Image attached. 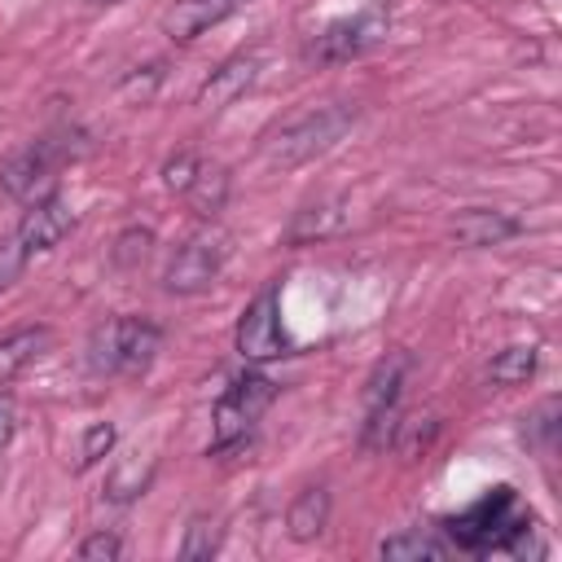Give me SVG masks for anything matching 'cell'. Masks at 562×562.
I'll use <instances>...</instances> for the list:
<instances>
[{
  "instance_id": "5b68a950",
  "label": "cell",
  "mask_w": 562,
  "mask_h": 562,
  "mask_svg": "<svg viewBox=\"0 0 562 562\" xmlns=\"http://www.w3.org/2000/svg\"><path fill=\"white\" fill-rule=\"evenodd\" d=\"M522 522V509H518V496L514 487H492L479 505H470L465 514L448 518V544L452 549H470V553H492V549H505L509 531Z\"/></svg>"
},
{
  "instance_id": "f1b7e54d",
  "label": "cell",
  "mask_w": 562,
  "mask_h": 562,
  "mask_svg": "<svg viewBox=\"0 0 562 562\" xmlns=\"http://www.w3.org/2000/svg\"><path fill=\"white\" fill-rule=\"evenodd\" d=\"M101 4H110V0H101Z\"/></svg>"
},
{
  "instance_id": "9a60e30c",
  "label": "cell",
  "mask_w": 562,
  "mask_h": 562,
  "mask_svg": "<svg viewBox=\"0 0 562 562\" xmlns=\"http://www.w3.org/2000/svg\"><path fill=\"white\" fill-rule=\"evenodd\" d=\"M325 522H329V492H325V487H303V492L290 501V509H285V531H290V540H299V544L316 540V536L325 531Z\"/></svg>"
},
{
  "instance_id": "ac0fdd59",
  "label": "cell",
  "mask_w": 562,
  "mask_h": 562,
  "mask_svg": "<svg viewBox=\"0 0 562 562\" xmlns=\"http://www.w3.org/2000/svg\"><path fill=\"white\" fill-rule=\"evenodd\" d=\"M224 198H228V171L224 167H198V176H193V184L184 189V202H189V211L193 215H202V220H211L215 211H224Z\"/></svg>"
},
{
  "instance_id": "3957f363",
  "label": "cell",
  "mask_w": 562,
  "mask_h": 562,
  "mask_svg": "<svg viewBox=\"0 0 562 562\" xmlns=\"http://www.w3.org/2000/svg\"><path fill=\"white\" fill-rule=\"evenodd\" d=\"M83 149V136L75 127H57V132H44L40 140H31L26 149H18L4 167H0V189L18 202H35L53 189L57 171Z\"/></svg>"
},
{
  "instance_id": "7402d4cb",
  "label": "cell",
  "mask_w": 562,
  "mask_h": 562,
  "mask_svg": "<svg viewBox=\"0 0 562 562\" xmlns=\"http://www.w3.org/2000/svg\"><path fill=\"white\" fill-rule=\"evenodd\" d=\"M149 246H154V233H149V228H127V233L114 241L110 259H114L119 268H136V263L149 255Z\"/></svg>"
},
{
  "instance_id": "7c38bea8",
  "label": "cell",
  "mask_w": 562,
  "mask_h": 562,
  "mask_svg": "<svg viewBox=\"0 0 562 562\" xmlns=\"http://www.w3.org/2000/svg\"><path fill=\"white\" fill-rule=\"evenodd\" d=\"M259 66H263L259 53H237V57H228V61H224L220 70H211V79L198 88V105L220 110V105L237 101V97L259 79Z\"/></svg>"
},
{
  "instance_id": "484cf974",
  "label": "cell",
  "mask_w": 562,
  "mask_h": 562,
  "mask_svg": "<svg viewBox=\"0 0 562 562\" xmlns=\"http://www.w3.org/2000/svg\"><path fill=\"white\" fill-rule=\"evenodd\" d=\"M110 448H114V426H110V422H97V426H88V435H83V448H79V470L97 465V461H101Z\"/></svg>"
},
{
  "instance_id": "52a82bcc",
  "label": "cell",
  "mask_w": 562,
  "mask_h": 562,
  "mask_svg": "<svg viewBox=\"0 0 562 562\" xmlns=\"http://www.w3.org/2000/svg\"><path fill=\"white\" fill-rule=\"evenodd\" d=\"M404 373H408V351H391L386 360H378V369L364 382V448H386L400 422V391H404Z\"/></svg>"
},
{
  "instance_id": "4fadbf2b",
  "label": "cell",
  "mask_w": 562,
  "mask_h": 562,
  "mask_svg": "<svg viewBox=\"0 0 562 562\" xmlns=\"http://www.w3.org/2000/svg\"><path fill=\"white\" fill-rule=\"evenodd\" d=\"M351 224V211L342 198H321V202H307L303 211H294L290 228H285V241L290 246H303V241H316V237H334Z\"/></svg>"
},
{
  "instance_id": "4316f807",
  "label": "cell",
  "mask_w": 562,
  "mask_h": 562,
  "mask_svg": "<svg viewBox=\"0 0 562 562\" xmlns=\"http://www.w3.org/2000/svg\"><path fill=\"white\" fill-rule=\"evenodd\" d=\"M79 558L83 562H114V558H123V540L110 536V531H97V536H88L79 544Z\"/></svg>"
},
{
  "instance_id": "5bb4252c",
  "label": "cell",
  "mask_w": 562,
  "mask_h": 562,
  "mask_svg": "<svg viewBox=\"0 0 562 562\" xmlns=\"http://www.w3.org/2000/svg\"><path fill=\"white\" fill-rule=\"evenodd\" d=\"M522 224L514 220V215H505V211H487V206H470V211H461L457 220H452V241L457 246H470V250H479V246H501L505 237H514Z\"/></svg>"
},
{
  "instance_id": "e0dca14e",
  "label": "cell",
  "mask_w": 562,
  "mask_h": 562,
  "mask_svg": "<svg viewBox=\"0 0 562 562\" xmlns=\"http://www.w3.org/2000/svg\"><path fill=\"white\" fill-rule=\"evenodd\" d=\"M378 553L391 558V562H422V558L435 562V558H448L452 544H448L443 536H435V531L413 527V531H395V536H386V540L378 544Z\"/></svg>"
},
{
  "instance_id": "277c9868",
  "label": "cell",
  "mask_w": 562,
  "mask_h": 562,
  "mask_svg": "<svg viewBox=\"0 0 562 562\" xmlns=\"http://www.w3.org/2000/svg\"><path fill=\"white\" fill-rule=\"evenodd\" d=\"M277 400V382L263 373H241L224 386V395L211 408V457H228L237 448L250 443L255 422L268 413V404Z\"/></svg>"
},
{
  "instance_id": "7a4b0ae2",
  "label": "cell",
  "mask_w": 562,
  "mask_h": 562,
  "mask_svg": "<svg viewBox=\"0 0 562 562\" xmlns=\"http://www.w3.org/2000/svg\"><path fill=\"white\" fill-rule=\"evenodd\" d=\"M162 347V329L145 316H114L88 338V369L105 378H140Z\"/></svg>"
},
{
  "instance_id": "8992f818",
  "label": "cell",
  "mask_w": 562,
  "mask_h": 562,
  "mask_svg": "<svg viewBox=\"0 0 562 562\" xmlns=\"http://www.w3.org/2000/svg\"><path fill=\"white\" fill-rule=\"evenodd\" d=\"M391 26V9L386 4H364L347 18L325 22L312 40H307V57L312 61H351L360 53H369Z\"/></svg>"
},
{
  "instance_id": "ba28073f",
  "label": "cell",
  "mask_w": 562,
  "mask_h": 562,
  "mask_svg": "<svg viewBox=\"0 0 562 562\" xmlns=\"http://www.w3.org/2000/svg\"><path fill=\"white\" fill-rule=\"evenodd\" d=\"M224 255H228L224 233L202 228V233H193V237H184V241L176 246V255L167 259L162 285H167L171 294H202V290H206V285L220 277Z\"/></svg>"
},
{
  "instance_id": "ffe728a7",
  "label": "cell",
  "mask_w": 562,
  "mask_h": 562,
  "mask_svg": "<svg viewBox=\"0 0 562 562\" xmlns=\"http://www.w3.org/2000/svg\"><path fill=\"white\" fill-rule=\"evenodd\" d=\"M215 549H220V527H215V518L198 514V518L184 527V540H180V558H184V562H206Z\"/></svg>"
},
{
  "instance_id": "2e32d148",
  "label": "cell",
  "mask_w": 562,
  "mask_h": 562,
  "mask_svg": "<svg viewBox=\"0 0 562 562\" xmlns=\"http://www.w3.org/2000/svg\"><path fill=\"white\" fill-rule=\"evenodd\" d=\"M48 325H26V329H13V334H4L0 338V386L4 382H13L44 347H48Z\"/></svg>"
},
{
  "instance_id": "44dd1931",
  "label": "cell",
  "mask_w": 562,
  "mask_h": 562,
  "mask_svg": "<svg viewBox=\"0 0 562 562\" xmlns=\"http://www.w3.org/2000/svg\"><path fill=\"white\" fill-rule=\"evenodd\" d=\"M145 483H149V470H140V461H123V465H114V474L105 479V496L110 501H136L140 492H145Z\"/></svg>"
},
{
  "instance_id": "83f0119b",
  "label": "cell",
  "mask_w": 562,
  "mask_h": 562,
  "mask_svg": "<svg viewBox=\"0 0 562 562\" xmlns=\"http://www.w3.org/2000/svg\"><path fill=\"white\" fill-rule=\"evenodd\" d=\"M13 439V408H9V400H0V448Z\"/></svg>"
},
{
  "instance_id": "9c48e42d",
  "label": "cell",
  "mask_w": 562,
  "mask_h": 562,
  "mask_svg": "<svg viewBox=\"0 0 562 562\" xmlns=\"http://www.w3.org/2000/svg\"><path fill=\"white\" fill-rule=\"evenodd\" d=\"M294 342L285 338L281 329V303H277V290H263L237 321V356L259 364V360H281L290 356Z\"/></svg>"
},
{
  "instance_id": "30bf717a",
  "label": "cell",
  "mask_w": 562,
  "mask_h": 562,
  "mask_svg": "<svg viewBox=\"0 0 562 562\" xmlns=\"http://www.w3.org/2000/svg\"><path fill=\"white\" fill-rule=\"evenodd\" d=\"M70 228H75V211H70L57 193H44V198L26 202V211H22V220H18V237H22V246H26L31 255H35V250H53L57 241L70 237Z\"/></svg>"
},
{
  "instance_id": "d6986e66",
  "label": "cell",
  "mask_w": 562,
  "mask_h": 562,
  "mask_svg": "<svg viewBox=\"0 0 562 562\" xmlns=\"http://www.w3.org/2000/svg\"><path fill=\"white\" fill-rule=\"evenodd\" d=\"M531 373H536V347L531 342H514L487 360V378L496 386H522Z\"/></svg>"
},
{
  "instance_id": "6da1fadb",
  "label": "cell",
  "mask_w": 562,
  "mask_h": 562,
  "mask_svg": "<svg viewBox=\"0 0 562 562\" xmlns=\"http://www.w3.org/2000/svg\"><path fill=\"white\" fill-rule=\"evenodd\" d=\"M356 123V105L347 101H325V105H307L299 114H290L285 123H277L263 136V158L272 167H299L325 149H334Z\"/></svg>"
},
{
  "instance_id": "603a6c76",
  "label": "cell",
  "mask_w": 562,
  "mask_h": 562,
  "mask_svg": "<svg viewBox=\"0 0 562 562\" xmlns=\"http://www.w3.org/2000/svg\"><path fill=\"white\" fill-rule=\"evenodd\" d=\"M26 259H31V250L22 246V237L18 233H9V237H0V294L22 277V268H26Z\"/></svg>"
},
{
  "instance_id": "d4e9b609",
  "label": "cell",
  "mask_w": 562,
  "mask_h": 562,
  "mask_svg": "<svg viewBox=\"0 0 562 562\" xmlns=\"http://www.w3.org/2000/svg\"><path fill=\"white\" fill-rule=\"evenodd\" d=\"M553 417H558V400H544V404L527 417V439L540 443L544 452L553 448V435H558V422H553Z\"/></svg>"
},
{
  "instance_id": "cb8c5ba5",
  "label": "cell",
  "mask_w": 562,
  "mask_h": 562,
  "mask_svg": "<svg viewBox=\"0 0 562 562\" xmlns=\"http://www.w3.org/2000/svg\"><path fill=\"white\" fill-rule=\"evenodd\" d=\"M198 154H189V149H180L176 158H167V167H162V184L171 189V193H184L189 184H193V176H198Z\"/></svg>"
},
{
  "instance_id": "8fae6325",
  "label": "cell",
  "mask_w": 562,
  "mask_h": 562,
  "mask_svg": "<svg viewBox=\"0 0 562 562\" xmlns=\"http://www.w3.org/2000/svg\"><path fill=\"white\" fill-rule=\"evenodd\" d=\"M250 0H176L167 13H162V31L167 40L176 44H189L198 35H206L211 26H220L224 18H233L237 9H246Z\"/></svg>"
}]
</instances>
